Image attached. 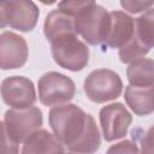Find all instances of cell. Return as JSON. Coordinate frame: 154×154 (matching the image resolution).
Here are the masks:
<instances>
[{
  "mask_svg": "<svg viewBox=\"0 0 154 154\" xmlns=\"http://www.w3.org/2000/svg\"><path fill=\"white\" fill-rule=\"evenodd\" d=\"M20 154H65V149L54 134L40 129L24 141Z\"/></svg>",
  "mask_w": 154,
  "mask_h": 154,
  "instance_id": "7c38bea8",
  "label": "cell"
},
{
  "mask_svg": "<svg viewBox=\"0 0 154 154\" xmlns=\"http://www.w3.org/2000/svg\"><path fill=\"white\" fill-rule=\"evenodd\" d=\"M106 154H141V153L135 142L130 140H124L116 144H112L107 149Z\"/></svg>",
  "mask_w": 154,
  "mask_h": 154,
  "instance_id": "d6986e66",
  "label": "cell"
},
{
  "mask_svg": "<svg viewBox=\"0 0 154 154\" xmlns=\"http://www.w3.org/2000/svg\"><path fill=\"white\" fill-rule=\"evenodd\" d=\"M141 154H154V125L141 138Z\"/></svg>",
  "mask_w": 154,
  "mask_h": 154,
  "instance_id": "44dd1931",
  "label": "cell"
},
{
  "mask_svg": "<svg viewBox=\"0 0 154 154\" xmlns=\"http://www.w3.org/2000/svg\"><path fill=\"white\" fill-rule=\"evenodd\" d=\"M40 16L38 7L30 0H10L0 4V25L23 32L31 31Z\"/></svg>",
  "mask_w": 154,
  "mask_h": 154,
  "instance_id": "8992f818",
  "label": "cell"
},
{
  "mask_svg": "<svg viewBox=\"0 0 154 154\" xmlns=\"http://www.w3.org/2000/svg\"><path fill=\"white\" fill-rule=\"evenodd\" d=\"M2 101L12 109H25L36 102V90L32 81L24 76H10L1 82Z\"/></svg>",
  "mask_w": 154,
  "mask_h": 154,
  "instance_id": "ba28073f",
  "label": "cell"
},
{
  "mask_svg": "<svg viewBox=\"0 0 154 154\" xmlns=\"http://www.w3.org/2000/svg\"><path fill=\"white\" fill-rule=\"evenodd\" d=\"M99 118L102 136L107 142L123 138L132 122L131 113L120 102L103 106L100 109Z\"/></svg>",
  "mask_w": 154,
  "mask_h": 154,
  "instance_id": "9c48e42d",
  "label": "cell"
},
{
  "mask_svg": "<svg viewBox=\"0 0 154 154\" xmlns=\"http://www.w3.org/2000/svg\"><path fill=\"white\" fill-rule=\"evenodd\" d=\"M124 99L136 116L144 117L154 112V85L134 87L129 84L125 88Z\"/></svg>",
  "mask_w": 154,
  "mask_h": 154,
  "instance_id": "4fadbf2b",
  "label": "cell"
},
{
  "mask_svg": "<svg viewBox=\"0 0 154 154\" xmlns=\"http://www.w3.org/2000/svg\"><path fill=\"white\" fill-rule=\"evenodd\" d=\"M48 123L55 137L72 153L94 154L100 148L101 136L93 116L77 105L52 107Z\"/></svg>",
  "mask_w": 154,
  "mask_h": 154,
  "instance_id": "6da1fadb",
  "label": "cell"
},
{
  "mask_svg": "<svg viewBox=\"0 0 154 154\" xmlns=\"http://www.w3.org/2000/svg\"><path fill=\"white\" fill-rule=\"evenodd\" d=\"M109 16L111 28L103 47L120 49L136 35L135 19L123 11H112L109 12Z\"/></svg>",
  "mask_w": 154,
  "mask_h": 154,
  "instance_id": "8fae6325",
  "label": "cell"
},
{
  "mask_svg": "<svg viewBox=\"0 0 154 154\" xmlns=\"http://www.w3.org/2000/svg\"><path fill=\"white\" fill-rule=\"evenodd\" d=\"M90 1H78V0H72V1H61L58 4V10L64 12L65 14L75 18L78 13H81Z\"/></svg>",
  "mask_w": 154,
  "mask_h": 154,
  "instance_id": "ac0fdd59",
  "label": "cell"
},
{
  "mask_svg": "<svg viewBox=\"0 0 154 154\" xmlns=\"http://www.w3.org/2000/svg\"><path fill=\"white\" fill-rule=\"evenodd\" d=\"M52 57L60 67L77 72L83 70L89 61L88 46L77 37V34L63 36L51 43Z\"/></svg>",
  "mask_w": 154,
  "mask_h": 154,
  "instance_id": "3957f363",
  "label": "cell"
},
{
  "mask_svg": "<svg viewBox=\"0 0 154 154\" xmlns=\"http://www.w3.org/2000/svg\"><path fill=\"white\" fill-rule=\"evenodd\" d=\"M73 22L77 35L82 36L87 43L91 46L105 45L111 28V16L105 7L90 1L89 5L73 18Z\"/></svg>",
  "mask_w": 154,
  "mask_h": 154,
  "instance_id": "7a4b0ae2",
  "label": "cell"
},
{
  "mask_svg": "<svg viewBox=\"0 0 154 154\" xmlns=\"http://www.w3.org/2000/svg\"><path fill=\"white\" fill-rule=\"evenodd\" d=\"M87 97L95 103H105L116 100L123 91V82L117 72L109 69L91 71L83 83Z\"/></svg>",
  "mask_w": 154,
  "mask_h": 154,
  "instance_id": "277c9868",
  "label": "cell"
},
{
  "mask_svg": "<svg viewBox=\"0 0 154 154\" xmlns=\"http://www.w3.org/2000/svg\"><path fill=\"white\" fill-rule=\"evenodd\" d=\"M29 48L20 35L2 31L0 35V66L2 70L20 69L28 60Z\"/></svg>",
  "mask_w": 154,
  "mask_h": 154,
  "instance_id": "30bf717a",
  "label": "cell"
},
{
  "mask_svg": "<svg viewBox=\"0 0 154 154\" xmlns=\"http://www.w3.org/2000/svg\"><path fill=\"white\" fill-rule=\"evenodd\" d=\"M126 77L134 87L154 85V60L142 58L131 63L126 69Z\"/></svg>",
  "mask_w": 154,
  "mask_h": 154,
  "instance_id": "9a60e30c",
  "label": "cell"
},
{
  "mask_svg": "<svg viewBox=\"0 0 154 154\" xmlns=\"http://www.w3.org/2000/svg\"><path fill=\"white\" fill-rule=\"evenodd\" d=\"M65 154H77V153H72V152H70V153H65Z\"/></svg>",
  "mask_w": 154,
  "mask_h": 154,
  "instance_id": "603a6c76",
  "label": "cell"
},
{
  "mask_svg": "<svg viewBox=\"0 0 154 154\" xmlns=\"http://www.w3.org/2000/svg\"><path fill=\"white\" fill-rule=\"evenodd\" d=\"M1 154H19V144L13 142L2 131V150Z\"/></svg>",
  "mask_w": 154,
  "mask_h": 154,
  "instance_id": "7402d4cb",
  "label": "cell"
},
{
  "mask_svg": "<svg viewBox=\"0 0 154 154\" xmlns=\"http://www.w3.org/2000/svg\"><path fill=\"white\" fill-rule=\"evenodd\" d=\"M43 32L51 43L63 36L77 34L75 30L73 18L60 10H54L47 14L43 23Z\"/></svg>",
  "mask_w": 154,
  "mask_h": 154,
  "instance_id": "5bb4252c",
  "label": "cell"
},
{
  "mask_svg": "<svg viewBox=\"0 0 154 154\" xmlns=\"http://www.w3.org/2000/svg\"><path fill=\"white\" fill-rule=\"evenodd\" d=\"M43 123L42 111L38 107L25 109H8L2 120V131L16 143L24 141L36 130H40Z\"/></svg>",
  "mask_w": 154,
  "mask_h": 154,
  "instance_id": "5b68a950",
  "label": "cell"
},
{
  "mask_svg": "<svg viewBox=\"0 0 154 154\" xmlns=\"http://www.w3.org/2000/svg\"><path fill=\"white\" fill-rule=\"evenodd\" d=\"M122 7L130 12V13H138L142 11H147L149 8H152V6H154V1H120Z\"/></svg>",
  "mask_w": 154,
  "mask_h": 154,
  "instance_id": "ffe728a7",
  "label": "cell"
},
{
  "mask_svg": "<svg viewBox=\"0 0 154 154\" xmlns=\"http://www.w3.org/2000/svg\"><path fill=\"white\" fill-rule=\"evenodd\" d=\"M149 52V48H147L138 38L137 34L134 36V38L126 43L124 47H122L118 51V55L120 58V61L124 64H131L138 59L144 58V55Z\"/></svg>",
  "mask_w": 154,
  "mask_h": 154,
  "instance_id": "e0dca14e",
  "label": "cell"
},
{
  "mask_svg": "<svg viewBox=\"0 0 154 154\" xmlns=\"http://www.w3.org/2000/svg\"><path fill=\"white\" fill-rule=\"evenodd\" d=\"M135 29L140 41L147 48H154V7L135 19Z\"/></svg>",
  "mask_w": 154,
  "mask_h": 154,
  "instance_id": "2e32d148",
  "label": "cell"
},
{
  "mask_svg": "<svg viewBox=\"0 0 154 154\" xmlns=\"http://www.w3.org/2000/svg\"><path fill=\"white\" fill-rule=\"evenodd\" d=\"M38 99L45 106H59L71 101L76 94L73 81L59 72L49 71L42 75L37 82Z\"/></svg>",
  "mask_w": 154,
  "mask_h": 154,
  "instance_id": "52a82bcc",
  "label": "cell"
}]
</instances>
